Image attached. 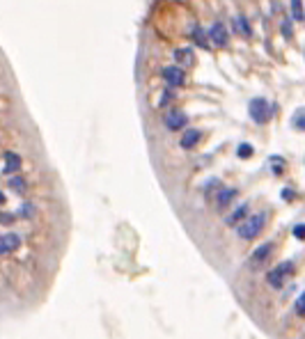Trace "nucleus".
Listing matches in <instances>:
<instances>
[{
  "mask_svg": "<svg viewBox=\"0 0 305 339\" xmlns=\"http://www.w3.org/2000/svg\"><path fill=\"white\" fill-rule=\"evenodd\" d=\"M275 110H278V105L269 103L264 96H257V99H252L250 103H248V115H250V120L255 122V124H266V122L275 115Z\"/></svg>",
  "mask_w": 305,
  "mask_h": 339,
  "instance_id": "1",
  "label": "nucleus"
},
{
  "mask_svg": "<svg viewBox=\"0 0 305 339\" xmlns=\"http://www.w3.org/2000/svg\"><path fill=\"white\" fill-rule=\"evenodd\" d=\"M264 224H266V213L262 211V213H257V215H250V218H245L243 222H241L239 227H236V234H239L243 241H252V239H257V236L262 234Z\"/></svg>",
  "mask_w": 305,
  "mask_h": 339,
  "instance_id": "2",
  "label": "nucleus"
},
{
  "mask_svg": "<svg viewBox=\"0 0 305 339\" xmlns=\"http://www.w3.org/2000/svg\"><path fill=\"white\" fill-rule=\"evenodd\" d=\"M291 275H294V261L287 259V261H280L275 268L269 270V275H266V282H269L271 287H275V289H280V287L285 285Z\"/></svg>",
  "mask_w": 305,
  "mask_h": 339,
  "instance_id": "3",
  "label": "nucleus"
},
{
  "mask_svg": "<svg viewBox=\"0 0 305 339\" xmlns=\"http://www.w3.org/2000/svg\"><path fill=\"white\" fill-rule=\"evenodd\" d=\"M273 250H275V243H273V241H266V243L257 245V248L252 250L250 259H248L250 268H257V266L266 264V259H271V254H273Z\"/></svg>",
  "mask_w": 305,
  "mask_h": 339,
  "instance_id": "4",
  "label": "nucleus"
},
{
  "mask_svg": "<svg viewBox=\"0 0 305 339\" xmlns=\"http://www.w3.org/2000/svg\"><path fill=\"white\" fill-rule=\"evenodd\" d=\"M163 122H165V126H168L170 131H186V124H188V115H186L184 110L172 108V110H168V112H165Z\"/></svg>",
  "mask_w": 305,
  "mask_h": 339,
  "instance_id": "5",
  "label": "nucleus"
},
{
  "mask_svg": "<svg viewBox=\"0 0 305 339\" xmlns=\"http://www.w3.org/2000/svg\"><path fill=\"white\" fill-rule=\"evenodd\" d=\"M163 80L170 85V87H181V85L186 83V74H184L181 67L170 65V67H165L163 69Z\"/></svg>",
  "mask_w": 305,
  "mask_h": 339,
  "instance_id": "6",
  "label": "nucleus"
},
{
  "mask_svg": "<svg viewBox=\"0 0 305 339\" xmlns=\"http://www.w3.org/2000/svg\"><path fill=\"white\" fill-rule=\"evenodd\" d=\"M209 41L211 44H216V46H227V41H230V35H227V28H225V23H220V21H216L214 25L209 28Z\"/></svg>",
  "mask_w": 305,
  "mask_h": 339,
  "instance_id": "7",
  "label": "nucleus"
},
{
  "mask_svg": "<svg viewBox=\"0 0 305 339\" xmlns=\"http://www.w3.org/2000/svg\"><path fill=\"white\" fill-rule=\"evenodd\" d=\"M248 209H250V204H248V202L239 204V206H236V209L225 218V224H227V227H239V224L243 222L245 218H248Z\"/></svg>",
  "mask_w": 305,
  "mask_h": 339,
  "instance_id": "8",
  "label": "nucleus"
},
{
  "mask_svg": "<svg viewBox=\"0 0 305 339\" xmlns=\"http://www.w3.org/2000/svg\"><path fill=\"white\" fill-rule=\"evenodd\" d=\"M236 193H239L236 188H227V186H220V190L216 193V206H218V209H225V206H230L232 202H234Z\"/></svg>",
  "mask_w": 305,
  "mask_h": 339,
  "instance_id": "9",
  "label": "nucleus"
},
{
  "mask_svg": "<svg viewBox=\"0 0 305 339\" xmlns=\"http://www.w3.org/2000/svg\"><path fill=\"white\" fill-rule=\"evenodd\" d=\"M175 60H177V67L186 69V67L195 65V53H193V48H177L175 50Z\"/></svg>",
  "mask_w": 305,
  "mask_h": 339,
  "instance_id": "10",
  "label": "nucleus"
},
{
  "mask_svg": "<svg viewBox=\"0 0 305 339\" xmlns=\"http://www.w3.org/2000/svg\"><path fill=\"white\" fill-rule=\"evenodd\" d=\"M200 140H202V131H197V129H186L184 135H181V142H179V145L184 147V149H193V147H195Z\"/></svg>",
  "mask_w": 305,
  "mask_h": 339,
  "instance_id": "11",
  "label": "nucleus"
},
{
  "mask_svg": "<svg viewBox=\"0 0 305 339\" xmlns=\"http://www.w3.org/2000/svg\"><path fill=\"white\" fill-rule=\"evenodd\" d=\"M19 170H21V156L16 151H5V167H3V172L5 175H14Z\"/></svg>",
  "mask_w": 305,
  "mask_h": 339,
  "instance_id": "12",
  "label": "nucleus"
},
{
  "mask_svg": "<svg viewBox=\"0 0 305 339\" xmlns=\"http://www.w3.org/2000/svg\"><path fill=\"white\" fill-rule=\"evenodd\" d=\"M190 37H193V41H195L200 48H209V46H211L209 44V30H202V28H197V25H195Z\"/></svg>",
  "mask_w": 305,
  "mask_h": 339,
  "instance_id": "13",
  "label": "nucleus"
},
{
  "mask_svg": "<svg viewBox=\"0 0 305 339\" xmlns=\"http://www.w3.org/2000/svg\"><path fill=\"white\" fill-rule=\"evenodd\" d=\"M3 243H5V252L12 254L21 248V236L19 234H5L3 236Z\"/></svg>",
  "mask_w": 305,
  "mask_h": 339,
  "instance_id": "14",
  "label": "nucleus"
},
{
  "mask_svg": "<svg viewBox=\"0 0 305 339\" xmlns=\"http://www.w3.org/2000/svg\"><path fill=\"white\" fill-rule=\"evenodd\" d=\"M234 30L236 32H241L243 37H250L252 35V28H250V23H248V19L245 16H234Z\"/></svg>",
  "mask_w": 305,
  "mask_h": 339,
  "instance_id": "15",
  "label": "nucleus"
},
{
  "mask_svg": "<svg viewBox=\"0 0 305 339\" xmlns=\"http://www.w3.org/2000/svg\"><path fill=\"white\" fill-rule=\"evenodd\" d=\"M291 19L294 21H303L305 19V7L300 0H291Z\"/></svg>",
  "mask_w": 305,
  "mask_h": 339,
  "instance_id": "16",
  "label": "nucleus"
},
{
  "mask_svg": "<svg viewBox=\"0 0 305 339\" xmlns=\"http://www.w3.org/2000/svg\"><path fill=\"white\" fill-rule=\"evenodd\" d=\"M291 124H294L298 131H305V108L296 110L294 117H291Z\"/></svg>",
  "mask_w": 305,
  "mask_h": 339,
  "instance_id": "17",
  "label": "nucleus"
},
{
  "mask_svg": "<svg viewBox=\"0 0 305 339\" xmlns=\"http://www.w3.org/2000/svg\"><path fill=\"white\" fill-rule=\"evenodd\" d=\"M10 188H12V190H16V193H25L28 184H25L23 177H12V179H10Z\"/></svg>",
  "mask_w": 305,
  "mask_h": 339,
  "instance_id": "18",
  "label": "nucleus"
},
{
  "mask_svg": "<svg viewBox=\"0 0 305 339\" xmlns=\"http://www.w3.org/2000/svg\"><path fill=\"white\" fill-rule=\"evenodd\" d=\"M19 215H21V218H32V215H35V204L23 202V204L19 206Z\"/></svg>",
  "mask_w": 305,
  "mask_h": 339,
  "instance_id": "19",
  "label": "nucleus"
},
{
  "mask_svg": "<svg viewBox=\"0 0 305 339\" xmlns=\"http://www.w3.org/2000/svg\"><path fill=\"white\" fill-rule=\"evenodd\" d=\"M236 156H239V158H250V156H252V145L241 142V145L236 147Z\"/></svg>",
  "mask_w": 305,
  "mask_h": 339,
  "instance_id": "20",
  "label": "nucleus"
},
{
  "mask_svg": "<svg viewBox=\"0 0 305 339\" xmlns=\"http://www.w3.org/2000/svg\"><path fill=\"white\" fill-rule=\"evenodd\" d=\"M280 30H282V35H285V39H291V16H285L282 19V25H280Z\"/></svg>",
  "mask_w": 305,
  "mask_h": 339,
  "instance_id": "21",
  "label": "nucleus"
},
{
  "mask_svg": "<svg viewBox=\"0 0 305 339\" xmlns=\"http://www.w3.org/2000/svg\"><path fill=\"white\" fill-rule=\"evenodd\" d=\"M269 163L273 165L271 170H273L275 175H282V165H285V160H282L280 156H271V160H269Z\"/></svg>",
  "mask_w": 305,
  "mask_h": 339,
  "instance_id": "22",
  "label": "nucleus"
},
{
  "mask_svg": "<svg viewBox=\"0 0 305 339\" xmlns=\"http://www.w3.org/2000/svg\"><path fill=\"white\" fill-rule=\"evenodd\" d=\"M294 309H296V314H298V316H305V291L298 296V298H296Z\"/></svg>",
  "mask_w": 305,
  "mask_h": 339,
  "instance_id": "23",
  "label": "nucleus"
},
{
  "mask_svg": "<svg viewBox=\"0 0 305 339\" xmlns=\"http://www.w3.org/2000/svg\"><path fill=\"white\" fill-rule=\"evenodd\" d=\"M220 186H223V184H220L218 179H209V181H207V184H205V195H211V193H214V190H216V193H218V190H220Z\"/></svg>",
  "mask_w": 305,
  "mask_h": 339,
  "instance_id": "24",
  "label": "nucleus"
},
{
  "mask_svg": "<svg viewBox=\"0 0 305 339\" xmlns=\"http://www.w3.org/2000/svg\"><path fill=\"white\" fill-rule=\"evenodd\" d=\"M291 234H294L298 241H305V222L294 224V227H291Z\"/></svg>",
  "mask_w": 305,
  "mask_h": 339,
  "instance_id": "25",
  "label": "nucleus"
},
{
  "mask_svg": "<svg viewBox=\"0 0 305 339\" xmlns=\"http://www.w3.org/2000/svg\"><path fill=\"white\" fill-rule=\"evenodd\" d=\"M0 222H3V224H14V213H0Z\"/></svg>",
  "mask_w": 305,
  "mask_h": 339,
  "instance_id": "26",
  "label": "nucleus"
},
{
  "mask_svg": "<svg viewBox=\"0 0 305 339\" xmlns=\"http://www.w3.org/2000/svg\"><path fill=\"white\" fill-rule=\"evenodd\" d=\"M172 101V92H163V96H161V105H168Z\"/></svg>",
  "mask_w": 305,
  "mask_h": 339,
  "instance_id": "27",
  "label": "nucleus"
},
{
  "mask_svg": "<svg viewBox=\"0 0 305 339\" xmlns=\"http://www.w3.org/2000/svg\"><path fill=\"white\" fill-rule=\"evenodd\" d=\"M282 197H285V200H291V197H294V190L285 188V190H282Z\"/></svg>",
  "mask_w": 305,
  "mask_h": 339,
  "instance_id": "28",
  "label": "nucleus"
},
{
  "mask_svg": "<svg viewBox=\"0 0 305 339\" xmlns=\"http://www.w3.org/2000/svg\"><path fill=\"white\" fill-rule=\"evenodd\" d=\"M3 254H7V252H5V243H3V236H0V257H3Z\"/></svg>",
  "mask_w": 305,
  "mask_h": 339,
  "instance_id": "29",
  "label": "nucleus"
},
{
  "mask_svg": "<svg viewBox=\"0 0 305 339\" xmlns=\"http://www.w3.org/2000/svg\"><path fill=\"white\" fill-rule=\"evenodd\" d=\"M0 204H5V195L0 193Z\"/></svg>",
  "mask_w": 305,
  "mask_h": 339,
  "instance_id": "30",
  "label": "nucleus"
}]
</instances>
